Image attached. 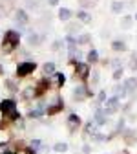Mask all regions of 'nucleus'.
Instances as JSON below:
<instances>
[{"label": "nucleus", "mask_w": 137, "mask_h": 154, "mask_svg": "<svg viewBox=\"0 0 137 154\" xmlns=\"http://www.w3.org/2000/svg\"><path fill=\"white\" fill-rule=\"evenodd\" d=\"M18 42H20V35H18V31H13V29L6 31L4 41H2V50H4V53H11V51L18 46Z\"/></svg>", "instance_id": "obj_1"}, {"label": "nucleus", "mask_w": 137, "mask_h": 154, "mask_svg": "<svg viewBox=\"0 0 137 154\" xmlns=\"http://www.w3.org/2000/svg\"><path fill=\"white\" fill-rule=\"evenodd\" d=\"M0 110H2V114L6 116L7 119H16V118H18L16 105H15V101H11V99H6V101L0 103Z\"/></svg>", "instance_id": "obj_2"}, {"label": "nucleus", "mask_w": 137, "mask_h": 154, "mask_svg": "<svg viewBox=\"0 0 137 154\" xmlns=\"http://www.w3.org/2000/svg\"><path fill=\"white\" fill-rule=\"evenodd\" d=\"M35 68H37V64H35L33 61L20 63V64L16 66V75H18V77H26V75H29L31 72H35Z\"/></svg>", "instance_id": "obj_3"}, {"label": "nucleus", "mask_w": 137, "mask_h": 154, "mask_svg": "<svg viewBox=\"0 0 137 154\" xmlns=\"http://www.w3.org/2000/svg\"><path fill=\"white\" fill-rule=\"evenodd\" d=\"M91 92L86 88V86H77L75 90H73V99L75 101H84L86 97H91Z\"/></svg>", "instance_id": "obj_4"}, {"label": "nucleus", "mask_w": 137, "mask_h": 154, "mask_svg": "<svg viewBox=\"0 0 137 154\" xmlns=\"http://www.w3.org/2000/svg\"><path fill=\"white\" fill-rule=\"evenodd\" d=\"M117 108H119V99L113 95V97H108V99L104 101V110H103V112H104V114H115Z\"/></svg>", "instance_id": "obj_5"}, {"label": "nucleus", "mask_w": 137, "mask_h": 154, "mask_svg": "<svg viewBox=\"0 0 137 154\" xmlns=\"http://www.w3.org/2000/svg\"><path fill=\"white\" fill-rule=\"evenodd\" d=\"M75 75H79L81 79H88L90 75V66L86 63H75Z\"/></svg>", "instance_id": "obj_6"}, {"label": "nucleus", "mask_w": 137, "mask_h": 154, "mask_svg": "<svg viewBox=\"0 0 137 154\" xmlns=\"http://www.w3.org/2000/svg\"><path fill=\"white\" fill-rule=\"evenodd\" d=\"M15 18H16V22L20 24V26H26L28 24V13L24 11V9H16V13H15Z\"/></svg>", "instance_id": "obj_7"}, {"label": "nucleus", "mask_w": 137, "mask_h": 154, "mask_svg": "<svg viewBox=\"0 0 137 154\" xmlns=\"http://www.w3.org/2000/svg\"><path fill=\"white\" fill-rule=\"evenodd\" d=\"M79 125H81V118H79V116H75V114H71L70 118H68V127H70V130L75 132V128H79Z\"/></svg>", "instance_id": "obj_8"}, {"label": "nucleus", "mask_w": 137, "mask_h": 154, "mask_svg": "<svg viewBox=\"0 0 137 154\" xmlns=\"http://www.w3.org/2000/svg\"><path fill=\"white\" fill-rule=\"evenodd\" d=\"M93 123H97V125H106L108 123L106 114L103 112V108H97V112H95V121Z\"/></svg>", "instance_id": "obj_9"}, {"label": "nucleus", "mask_w": 137, "mask_h": 154, "mask_svg": "<svg viewBox=\"0 0 137 154\" xmlns=\"http://www.w3.org/2000/svg\"><path fill=\"white\" fill-rule=\"evenodd\" d=\"M123 86H124L126 92H133V90H137V79L135 77H130V79H126L123 83Z\"/></svg>", "instance_id": "obj_10"}, {"label": "nucleus", "mask_w": 137, "mask_h": 154, "mask_svg": "<svg viewBox=\"0 0 137 154\" xmlns=\"http://www.w3.org/2000/svg\"><path fill=\"white\" fill-rule=\"evenodd\" d=\"M44 114H46V108H44V105L40 103L35 110H31V112H29V118H40V116H44Z\"/></svg>", "instance_id": "obj_11"}, {"label": "nucleus", "mask_w": 137, "mask_h": 154, "mask_svg": "<svg viewBox=\"0 0 137 154\" xmlns=\"http://www.w3.org/2000/svg\"><path fill=\"white\" fill-rule=\"evenodd\" d=\"M135 130H132V128H128V130H124V141L128 143V145H132V143H135Z\"/></svg>", "instance_id": "obj_12"}, {"label": "nucleus", "mask_w": 137, "mask_h": 154, "mask_svg": "<svg viewBox=\"0 0 137 154\" xmlns=\"http://www.w3.org/2000/svg\"><path fill=\"white\" fill-rule=\"evenodd\" d=\"M28 42H29V44H40V42H42V35H38V33H29V35H28Z\"/></svg>", "instance_id": "obj_13"}, {"label": "nucleus", "mask_w": 137, "mask_h": 154, "mask_svg": "<svg viewBox=\"0 0 137 154\" xmlns=\"http://www.w3.org/2000/svg\"><path fill=\"white\" fill-rule=\"evenodd\" d=\"M77 18H81V20H82L84 24L91 22V17H90V13H86L84 9H81V11H77Z\"/></svg>", "instance_id": "obj_14"}, {"label": "nucleus", "mask_w": 137, "mask_h": 154, "mask_svg": "<svg viewBox=\"0 0 137 154\" xmlns=\"http://www.w3.org/2000/svg\"><path fill=\"white\" fill-rule=\"evenodd\" d=\"M58 18H61V20H64V22H68L70 18H71V11L66 9V8H62L61 11H58Z\"/></svg>", "instance_id": "obj_15"}, {"label": "nucleus", "mask_w": 137, "mask_h": 154, "mask_svg": "<svg viewBox=\"0 0 137 154\" xmlns=\"http://www.w3.org/2000/svg\"><path fill=\"white\" fill-rule=\"evenodd\" d=\"M53 150L57 152V154H64L66 150H68V143H55V147H53Z\"/></svg>", "instance_id": "obj_16"}, {"label": "nucleus", "mask_w": 137, "mask_h": 154, "mask_svg": "<svg viewBox=\"0 0 137 154\" xmlns=\"http://www.w3.org/2000/svg\"><path fill=\"white\" fill-rule=\"evenodd\" d=\"M112 50H113V51H124V50H126V44H124L123 41H115V42L112 44Z\"/></svg>", "instance_id": "obj_17"}, {"label": "nucleus", "mask_w": 137, "mask_h": 154, "mask_svg": "<svg viewBox=\"0 0 137 154\" xmlns=\"http://www.w3.org/2000/svg\"><path fill=\"white\" fill-rule=\"evenodd\" d=\"M113 92H115V97H117V99H119V97H124V95H126V90H124L123 85H121V86L117 85V86L113 88Z\"/></svg>", "instance_id": "obj_18"}, {"label": "nucleus", "mask_w": 137, "mask_h": 154, "mask_svg": "<svg viewBox=\"0 0 137 154\" xmlns=\"http://www.w3.org/2000/svg\"><path fill=\"white\" fill-rule=\"evenodd\" d=\"M88 61H90V64H95L97 61H99V53H97V50H91L88 53Z\"/></svg>", "instance_id": "obj_19"}, {"label": "nucleus", "mask_w": 137, "mask_h": 154, "mask_svg": "<svg viewBox=\"0 0 137 154\" xmlns=\"http://www.w3.org/2000/svg\"><path fill=\"white\" fill-rule=\"evenodd\" d=\"M62 106H64V105L58 101V103H55V105H51V106L48 108V114H57L58 110H62Z\"/></svg>", "instance_id": "obj_20"}, {"label": "nucleus", "mask_w": 137, "mask_h": 154, "mask_svg": "<svg viewBox=\"0 0 137 154\" xmlns=\"http://www.w3.org/2000/svg\"><path fill=\"white\" fill-rule=\"evenodd\" d=\"M79 2H81L82 8H93V6H97L99 0H79Z\"/></svg>", "instance_id": "obj_21"}, {"label": "nucleus", "mask_w": 137, "mask_h": 154, "mask_svg": "<svg viewBox=\"0 0 137 154\" xmlns=\"http://www.w3.org/2000/svg\"><path fill=\"white\" fill-rule=\"evenodd\" d=\"M75 41H77V44H88L90 42V35L88 33H82L79 38H75Z\"/></svg>", "instance_id": "obj_22"}, {"label": "nucleus", "mask_w": 137, "mask_h": 154, "mask_svg": "<svg viewBox=\"0 0 137 154\" xmlns=\"http://www.w3.org/2000/svg\"><path fill=\"white\" fill-rule=\"evenodd\" d=\"M123 8H124L123 2H113V4H112V11H113V13H121Z\"/></svg>", "instance_id": "obj_23"}, {"label": "nucleus", "mask_w": 137, "mask_h": 154, "mask_svg": "<svg viewBox=\"0 0 137 154\" xmlns=\"http://www.w3.org/2000/svg\"><path fill=\"white\" fill-rule=\"evenodd\" d=\"M53 72H55V64H53V63H46V64H44V73L49 75V73H53Z\"/></svg>", "instance_id": "obj_24"}, {"label": "nucleus", "mask_w": 137, "mask_h": 154, "mask_svg": "<svg viewBox=\"0 0 137 154\" xmlns=\"http://www.w3.org/2000/svg\"><path fill=\"white\" fill-rule=\"evenodd\" d=\"M121 26H123L124 29L132 28V17H124V18H123V22H121Z\"/></svg>", "instance_id": "obj_25"}, {"label": "nucleus", "mask_w": 137, "mask_h": 154, "mask_svg": "<svg viewBox=\"0 0 137 154\" xmlns=\"http://www.w3.org/2000/svg\"><path fill=\"white\" fill-rule=\"evenodd\" d=\"M55 79H57L58 85H64L66 83V75L64 73H55Z\"/></svg>", "instance_id": "obj_26"}, {"label": "nucleus", "mask_w": 137, "mask_h": 154, "mask_svg": "<svg viewBox=\"0 0 137 154\" xmlns=\"http://www.w3.org/2000/svg\"><path fill=\"white\" fill-rule=\"evenodd\" d=\"M93 141H97V143H101V141H104V140H108L106 136H103V134H93V138H91Z\"/></svg>", "instance_id": "obj_27"}, {"label": "nucleus", "mask_w": 137, "mask_h": 154, "mask_svg": "<svg viewBox=\"0 0 137 154\" xmlns=\"http://www.w3.org/2000/svg\"><path fill=\"white\" fill-rule=\"evenodd\" d=\"M79 31V24H70L68 26V33H77Z\"/></svg>", "instance_id": "obj_28"}, {"label": "nucleus", "mask_w": 137, "mask_h": 154, "mask_svg": "<svg viewBox=\"0 0 137 154\" xmlns=\"http://www.w3.org/2000/svg\"><path fill=\"white\" fill-rule=\"evenodd\" d=\"M106 101V92H99V95H97V103H104Z\"/></svg>", "instance_id": "obj_29"}, {"label": "nucleus", "mask_w": 137, "mask_h": 154, "mask_svg": "<svg viewBox=\"0 0 137 154\" xmlns=\"http://www.w3.org/2000/svg\"><path fill=\"white\" fill-rule=\"evenodd\" d=\"M99 83V72H93L91 73V85H97Z\"/></svg>", "instance_id": "obj_30"}, {"label": "nucleus", "mask_w": 137, "mask_h": 154, "mask_svg": "<svg viewBox=\"0 0 137 154\" xmlns=\"http://www.w3.org/2000/svg\"><path fill=\"white\" fill-rule=\"evenodd\" d=\"M121 77H123V68H121V70H115V73H113V79H117V81H119Z\"/></svg>", "instance_id": "obj_31"}, {"label": "nucleus", "mask_w": 137, "mask_h": 154, "mask_svg": "<svg viewBox=\"0 0 137 154\" xmlns=\"http://www.w3.org/2000/svg\"><path fill=\"white\" fill-rule=\"evenodd\" d=\"M58 48H61V42H58V41H57V42H53V44H51V50H53V51H57V50H58Z\"/></svg>", "instance_id": "obj_32"}, {"label": "nucleus", "mask_w": 137, "mask_h": 154, "mask_svg": "<svg viewBox=\"0 0 137 154\" xmlns=\"http://www.w3.org/2000/svg\"><path fill=\"white\" fill-rule=\"evenodd\" d=\"M117 130H119V132H121V130H124V121H123V119L119 121V125H117Z\"/></svg>", "instance_id": "obj_33"}, {"label": "nucleus", "mask_w": 137, "mask_h": 154, "mask_svg": "<svg viewBox=\"0 0 137 154\" xmlns=\"http://www.w3.org/2000/svg\"><path fill=\"white\" fill-rule=\"evenodd\" d=\"M28 6L29 8H37V0H28Z\"/></svg>", "instance_id": "obj_34"}, {"label": "nucleus", "mask_w": 137, "mask_h": 154, "mask_svg": "<svg viewBox=\"0 0 137 154\" xmlns=\"http://www.w3.org/2000/svg\"><path fill=\"white\" fill-rule=\"evenodd\" d=\"M7 86H9L11 90H16V86H15V83H13V81H7Z\"/></svg>", "instance_id": "obj_35"}, {"label": "nucleus", "mask_w": 137, "mask_h": 154, "mask_svg": "<svg viewBox=\"0 0 137 154\" xmlns=\"http://www.w3.org/2000/svg\"><path fill=\"white\" fill-rule=\"evenodd\" d=\"M82 152H84V154H90V145H84V147H82Z\"/></svg>", "instance_id": "obj_36"}, {"label": "nucleus", "mask_w": 137, "mask_h": 154, "mask_svg": "<svg viewBox=\"0 0 137 154\" xmlns=\"http://www.w3.org/2000/svg\"><path fill=\"white\" fill-rule=\"evenodd\" d=\"M6 147H7V143H0V154H2V150H6Z\"/></svg>", "instance_id": "obj_37"}, {"label": "nucleus", "mask_w": 137, "mask_h": 154, "mask_svg": "<svg viewBox=\"0 0 137 154\" xmlns=\"http://www.w3.org/2000/svg\"><path fill=\"white\" fill-rule=\"evenodd\" d=\"M48 2H49V6H57V4H58V0H48Z\"/></svg>", "instance_id": "obj_38"}, {"label": "nucleus", "mask_w": 137, "mask_h": 154, "mask_svg": "<svg viewBox=\"0 0 137 154\" xmlns=\"http://www.w3.org/2000/svg\"><path fill=\"white\" fill-rule=\"evenodd\" d=\"M28 154H37V150L35 149H28Z\"/></svg>", "instance_id": "obj_39"}, {"label": "nucleus", "mask_w": 137, "mask_h": 154, "mask_svg": "<svg viewBox=\"0 0 137 154\" xmlns=\"http://www.w3.org/2000/svg\"><path fill=\"white\" fill-rule=\"evenodd\" d=\"M121 154H128V150H123V152H121Z\"/></svg>", "instance_id": "obj_40"}, {"label": "nucleus", "mask_w": 137, "mask_h": 154, "mask_svg": "<svg viewBox=\"0 0 137 154\" xmlns=\"http://www.w3.org/2000/svg\"><path fill=\"white\" fill-rule=\"evenodd\" d=\"M4 154H16V152H4Z\"/></svg>", "instance_id": "obj_41"}, {"label": "nucleus", "mask_w": 137, "mask_h": 154, "mask_svg": "<svg viewBox=\"0 0 137 154\" xmlns=\"http://www.w3.org/2000/svg\"><path fill=\"white\" fill-rule=\"evenodd\" d=\"M135 20H137V13H135Z\"/></svg>", "instance_id": "obj_42"}]
</instances>
